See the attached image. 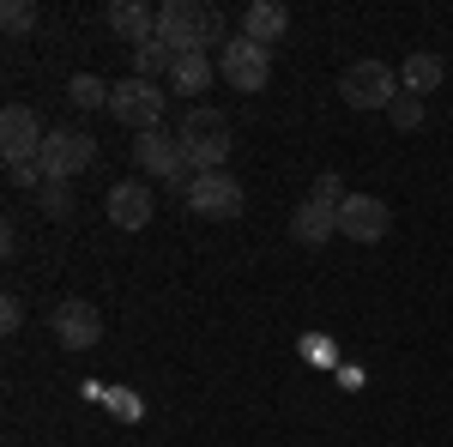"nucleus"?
Segmentation results:
<instances>
[{
	"label": "nucleus",
	"mask_w": 453,
	"mask_h": 447,
	"mask_svg": "<svg viewBox=\"0 0 453 447\" xmlns=\"http://www.w3.org/2000/svg\"><path fill=\"white\" fill-rule=\"evenodd\" d=\"M134 164H140L151 181H170V188H181V170H188V158H181V139L164 134V127H151V134H134Z\"/></svg>",
	"instance_id": "1a4fd4ad"
},
{
	"label": "nucleus",
	"mask_w": 453,
	"mask_h": 447,
	"mask_svg": "<svg viewBox=\"0 0 453 447\" xmlns=\"http://www.w3.org/2000/svg\"><path fill=\"white\" fill-rule=\"evenodd\" d=\"M104 212H109L115 230H145V224H151V188H145V181H115Z\"/></svg>",
	"instance_id": "f8f14e48"
},
{
	"label": "nucleus",
	"mask_w": 453,
	"mask_h": 447,
	"mask_svg": "<svg viewBox=\"0 0 453 447\" xmlns=\"http://www.w3.org/2000/svg\"><path fill=\"white\" fill-rule=\"evenodd\" d=\"M314 200H326V206H345V181L326 170V175H314V188H309Z\"/></svg>",
	"instance_id": "b1692460"
},
{
	"label": "nucleus",
	"mask_w": 453,
	"mask_h": 447,
	"mask_svg": "<svg viewBox=\"0 0 453 447\" xmlns=\"http://www.w3.org/2000/svg\"><path fill=\"white\" fill-rule=\"evenodd\" d=\"M339 97H345L350 109H387L399 97V73L387 67V61H350V67L339 73Z\"/></svg>",
	"instance_id": "39448f33"
},
{
	"label": "nucleus",
	"mask_w": 453,
	"mask_h": 447,
	"mask_svg": "<svg viewBox=\"0 0 453 447\" xmlns=\"http://www.w3.org/2000/svg\"><path fill=\"white\" fill-rule=\"evenodd\" d=\"M448 79V67H441V55H429V49H418V55H405V67H399V91H411V97H429L435 85Z\"/></svg>",
	"instance_id": "dca6fc26"
},
{
	"label": "nucleus",
	"mask_w": 453,
	"mask_h": 447,
	"mask_svg": "<svg viewBox=\"0 0 453 447\" xmlns=\"http://www.w3.org/2000/svg\"><path fill=\"white\" fill-rule=\"evenodd\" d=\"M67 104H79V109H109V85L104 79H91V73H79L67 85Z\"/></svg>",
	"instance_id": "aec40b11"
},
{
	"label": "nucleus",
	"mask_w": 453,
	"mask_h": 447,
	"mask_svg": "<svg viewBox=\"0 0 453 447\" xmlns=\"http://www.w3.org/2000/svg\"><path fill=\"white\" fill-rule=\"evenodd\" d=\"M157 42L170 55H206V49H224V19L200 6V0H164L157 6Z\"/></svg>",
	"instance_id": "f03ea898"
},
{
	"label": "nucleus",
	"mask_w": 453,
	"mask_h": 447,
	"mask_svg": "<svg viewBox=\"0 0 453 447\" xmlns=\"http://www.w3.org/2000/svg\"><path fill=\"white\" fill-rule=\"evenodd\" d=\"M42 121H36L31 104H6L0 109V158L6 164H25V158H42Z\"/></svg>",
	"instance_id": "6e6552de"
},
{
	"label": "nucleus",
	"mask_w": 453,
	"mask_h": 447,
	"mask_svg": "<svg viewBox=\"0 0 453 447\" xmlns=\"http://www.w3.org/2000/svg\"><path fill=\"white\" fill-rule=\"evenodd\" d=\"M19 327H25V303L6 297V303H0V333H19Z\"/></svg>",
	"instance_id": "393cba45"
},
{
	"label": "nucleus",
	"mask_w": 453,
	"mask_h": 447,
	"mask_svg": "<svg viewBox=\"0 0 453 447\" xmlns=\"http://www.w3.org/2000/svg\"><path fill=\"white\" fill-rule=\"evenodd\" d=\"M104 19H109V31L121 36V42H134V49L157 36V12H151V6H140V0H109Z\"/></svg>",
	"instance_id": "4468645a"
},
{
	"label": "nucleus",
	"mask_w": 453,
	"mask_h": 447,
	"mask_svg": "<svg viewBox=\"0 0 453 447\" xmlns=\"http://www.w3.org/2000/svg\"><path fill=\"white\" fill-rule=\"evenodd\" d=\"M181 158H188V170L194 175H211L230 164V151H236V127H230V115L211 104H194L181 115Z\"/></svg>",
	"instance_id": "f257e3e1"
},
{
	"label": "nucleus",
	"mask_w": 453,
	"mask_h": 447,
	"mask_svg": "<svg viewBox=\"0 0 453 447\" xmlns=\"http://www.w3.org/2000/svg\"><path fill=\"white\" fill-rule=\"evenodd\" d=\"M393 230V212L375 200V194H345L339 206V236L345 242H381Z\"/></svg>",
	"instance_id": "9d476101"
},
{
	"label": "nucleus",
	"mask_w": 453,
	"mask_h": 447,
	"mask_svg": "<svg viewBox=\"0 0 453 447\" xmlns=\"http://www.w3.org/2000/svg\"><path fill=\"white\" fill-rule=\"evenodd\" d=\"M423 115H429V109H423V97H411V91H399V97L387 104V121H393L399 134H418V127H423Z\"/></svg>",
	"instance_id": "a211bd4d"
},
{
	"label": "nucleus",
	"mask_w": 453,
	"mask_h": 447,
	"mask_svg": "<svg viewBox=\"0 0 453 447\" xmlns=\"http://www.w3.org/2000/svg\"><path fill=\"white\" fill-rule=\"evenodd\" d=\"M0 25H6V36H25L36 25V6L31 0H6V6H0Z\"/></svg>",
	"instance_id": "4be33fe9"
},
{
	"label": "nucleus",
	"mask_w": 453,
	"mask_h": 447,
	"mask_svg": "<svg viewBox=\"0 0 453 447\" xmlns=\"http://www.w3.org/2000/svg\"><path fill=\"white\" fill-rule=\"evenodd\" d=\"M211 79H218V61L211 55H175V67H170V85L181 91V97H200Z\"/></svg>",
	"instance_id": "f3484780"
},
{
	"label": "nucleus",
	"mask_w": 453,
	"mask_h": 447,
	"mask_svg": "<svg viewBox=\"0 0 453 447\" xmlns=\"http://www.w3.org/2000/svg\"><path fill=\"white\" fill-rule=\"evenodd\" d=\"M170 67H175V55L164 49V42H157V36L134 49V79H151V73H170Z\"/></svg>",
	"instance_id": "6ab92c4d"
},
{
	"label": "nucleus",
	"mask_w": 453,
	"mask_h": 447,
	"mask_svg": "<svg viewBox=\"0 0 453 447\" xmlns=\"http://www.w3.org/2000/svg\"><path fill=\"white\" fill-rule=\"evenodd\" d=\"M109 115L121 121V127H134V134H151V127H164V91L151 85V79H121V85H109Z\"/></svg>",
	"instance_id": "7ed1b4c3"
},
{
	"label": "nucleus",
	"mask_w": 453,
	"mask_h": 447,
	"mask_svg": "<svg viewBox=\"0 0 453 447\" xmlns=\"http://www.w3.org/2000/svg\"><path fill=\"white\" fill-rule=\"evenodd\" d=\"M6 181L12 188H42L49 175H42V158H25V164H6Z\"/></svg>",
	"instance_id": "5701e85b"
},
{
	"label": "nucleus",
	"mask_w": 453,
	"mask_h": 447,
	"mask_svg": "<svg viewBox=\"0 0 453 447\" xmlns=\"http://www.w3.org/2000/svg\"><path fill=\"white\" fill-rule=\"evenodd\" d=\"M284 31H290V12L273 6V0H254V6L242 12V36H248V42H260V49H273Z\"/></svg>",
	"instance_id": "2eb2a0df"
},
{
	"label": "nucleus",
	"mask_w": 453,
	"mask_h": 447,
	"mask_svg": "<svg viewBox=\"0 0 453 447\" xmlns=\"http://www.w3.org/2000/svg\"><path fill=\"white\" fill-rule=\"evenodd\" d=\"M181 200L194 218H242V188H236V175L211 170V175H188V188H181Z\"/></svg>",
	"instance_id": "423d86ee"
},
{
	"label": "nucleus",
	"mask_w": 453,
	"mask_h": 447,
	"mask_svg": "<svg viewBox=\"0 0 453 447\" xmlns=\"http://www.w3.org/2000/svg\"><path fill=\"white\" fill-rule=\"evenodd\" d=\"M91 164H97V139L91 134L55 127V134L42 139V175H49V181H73V175H85Z\"/></svg>",
	"instance_id": "0eeeda50"
},
{
	"label": "nucleus",
	"mask_w": 453,
	"mask_h": 447,
	"mask_svg": "<svg viewBox=\"0 0 453 447\" xmlns=\"http://www.w3.org/2000/svg\"><path fill=\"white\" fill-rule=\"evenodd\" d=\"M290 236L303 242V248H326V242L339 236V206H326V200H303V206L290 212Z\"/></svg>",
	"instance_id": "ddd939ff"
},
{
	"label": "nucleus",
	"mask_w": 453,
	"mask_h": 447,
	"mask_svg": "<svg viewBox=\"0 0 453 447\" xmlns=\"http://www.w3.org/2000/svg\"><path fill=\"white\" fill-rule=\"evenodd\" d=\"M36 200H42L49 218H73V188H67V181H42V188H36Z\"/></svg>",
	"instance_id": "412c9836"
},
{
	"label": "nucleus",
	"mask_w": 453,
	"mask_h": 447,
	"mask_svg": "<svg viewBox=\"0 0 453 447\" xmlns=\"http://www.w3.org/2000/svg\"><path fill=\"white\" fill-rule=\"evenodd\" d=\"M218 79H224L230 91H266V79H273V49H260V42H248V36H230V42L218 49Z\"/></svg>",
	"instance_id": "20e7f679"
},
{
	"label": "nucleus",
	"mask_w": 453,
	"mask_h": 447,
	"mask_svg": "<svg viewBox=\"0 0 453 447\" xmlns=\"http://www.w3.org/2000/svg\"><path fill=\"white\" fill-rule=\"evenodd\" d=\"M49 327H55V339L67 344V351H91V344L104 339V314L91 309L85 297H73V303H61Z\"/></svg>",
	"instance_id": "9b49d317"
}]
</instances>
